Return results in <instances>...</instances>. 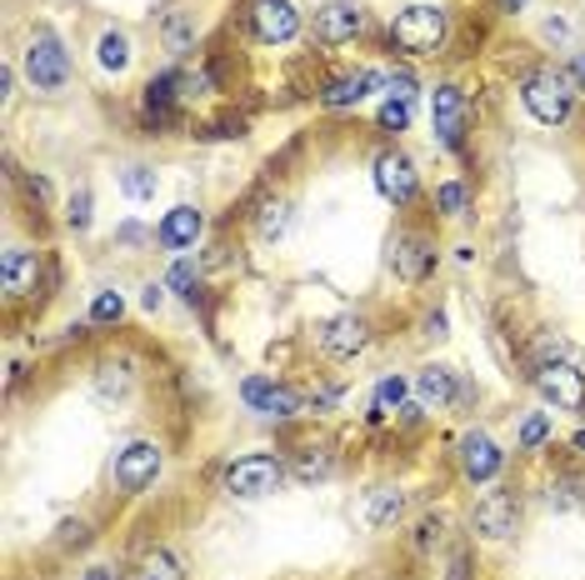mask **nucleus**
I'll list each match as a JSON object with an SVG mask.
<instances>
[{
    "label": "nucleus",
    "mask_w": 585,
    "mask_h": 580,
    "mask_svg": "<svg viewBox=\"0 0 585 580\" xmlns=\"http://www.w3.org/2000/svg\"><path fill=\"white\" fill-rule=\"evenodd\" d=\"M445 31H451V15L445 6H405L396 21H390V51L401 55H435L445 45Z\"/></svg>",
    "instance_id": "nucleus-2"
},
{
    "label": "nucleus",
    "mask_w": 585,
    "mask_h": 580,
    "mask_svg": "<svg viewBox=\"0 0 585 580\" xmlns=\"http://www.w3.org/2000/svg\"><path fill=\"white\" fill-rule=\"evenodd\" d=\"M431 540H441V520H421V540H415V546H431Z\"/></svg>",
    "instance_id": "nucleus-39"
},
{
    "label": "nucleus",
    "mask_w": 585,
    "mask_h": 580,
    "mask_svg": "<svg viewBox=\"0 0 585 580\" xmlns=\"http://www.w3.org/2000/svg\"><path fill=\"white\" fill-rule=\"evenodd\" d=\"M575 80L565 76L561 65H535V71H526L520 76V106L531 110L541 126H565L575 110Z\"/></svg>",
    "instance_id": "nucleus-1"
},
{
    "label": "nucleus",
    "mask_w": 585,
    "mask_h": 580,
    "mask_svg": "<svg viewBox=\"0 0 585 580\" xmlns=\"http://www.w3.org/2000/svg\"><path fill=\"white\" fill-rule=\"evenodd\" d=\"M0 90H6V100H11V90H15V71H11V65H0Z\"/></svg>",
    "instance_id": "nucleus-41"
},
{
    "label": "nucleus",
    "mask_w": 585,
    "mask_h": 580,
    "mask_svg": "<svg viewBox=\"0 0 585 580\" xmlns=\"http://www.w3.org/2000/svg\"><path fill=\"white\" fill-rule=\"evenodd\" d=\"M380 86H386V76H380V71H350V76H336L331 86L321 90V106H331V110L360 106V100H366L370 90H380Z\"/></svg>",
    "instance_id": "nucleus-19"
},
{
    "label": "nucleus",
    "mask_w": 585,
    "mask_h": 580,
    "mask_svg": "<svg viewBox=\"0 0 585 580\" xmlns=\"http://www.w3.org/2000/svg\"><path fill=\"white\" fill-rule=\"evenodd\" d=\"M425 335H445V315H441V311L425 315Z\"/></svg>",
    "instance_id": "nucleus-40"
},
{
    "label": "nucleus",
    "mask_w": 585,
    "mask_h": 580,
    "mask_svg": "<svg viewBox=\"0 0 585 580\" xmlns=\"http://www.w3.org/2000/svg\"><path fill=\"white\" fill-rule=\"evenodd\" d=\"M65 226L71 230H90V191L80 185V191H71V201H65Z\"/></svg>",
    "instance_id": "nucleus-34"
},
{
    "label": "nucleus",
    "mask_w": 585,
    "mask_h": 580,
    "mask_svg": "<svg viewBox=\"0 0 585 580\" xmlns=\"http://www.w3.org/2000/svg\"><path fill=\"white\" fill-rule=\"evenodd\" d=\"M0 290H6V301H25V296H35L41 290V256L25 246H11L6 256H0Z\"/></svg>",
    "instance_id": "nucleus-16"
},
{
    "label": "nucleus",
    "mask_w": 585,
    "mask_h": 580,
    "mask_svg": "<svg viewBox=\"0 0 585 580\" xmlns=\"http://www.w3.org/2000/svg\"><path fill=\"white\" fill-rule=\"evenodd\" d=\"M315 341H321V351L331 355V361H356V355L370 345V321L356 311L331 315V321L315 325Z\"/></svg>",
    "instance_id": "nucleus-9"
},
{
    "label": "nucleus",
    "mask_w": 585,
    "mask_h": 580,
    "mask_svg": "<svg viewBox=\"0 0 585 580\" xmlns=\"http://www.w3.org/2000/svg\"><path fill=\"white\" fill-rule=\"evenodd\" d=\"M500 11H526V0H500Z\"/></svg>",
    "instance_id": "nucleus-43"
},
{
    "label": "nucleus",
    "mask_w": 585,
    "mask_h": 580,
    "mask_svg": "<svg viewBox=\"0 0 585 580\" xmlns=\"http://www.w3.org/2000/svg\"><path fill=\"white\" fill-rule=\"evenodd\" d=\"M445 580H470V556L461 550V556L451 560V570H445Z\"/></svg>",
    "instance_id": "nucleus-36"
},
{
    "label": "nucleus",
    "mask_w": 585,
    "mask_h": 580,
    "mask_svg": "<svg viewBox=\"0 0 585 580\" xmlns=\"http://www.w3.org/2000/svg\"><path fill=\"white\" fill-rule=\"evenodd\" d=\"M551 505L555 511H585V475H561L551 485Z\"/></svg>",
    "instance_id": "nucleus-30"
},
{
    "label": "nucleus",
    "mask_w": 585,
    "mask_h": 580,
    "mask_svg": "<svg viewBox=\"0 0 585 580\" xmlns=\"http://www.w3.org/2000/svg\"><path fill=\"white\" fill-rule=\"evenodd\" d=\"M551 441V416L545 410H531V416L520 420V451H541Z\"/></svg>",
    "instance_id": "nucleus-32"
},
{
    "label": "nucleus",
    "mask_w": 585,
    "mask_h": 580,
    "mask_svg": "<svg viewBox=\"0 0 585 580\" xmlns=\"http://www.w3.org/2000/svg\"><path fill=\"white\" fill-rule=\"evenodd\" d=\"M120 191H126L130 201H155V191H161V175H155L151 165H126V171H120Z\"/></svg>",
    "instance_id": "nucleus-25"
},
{
    "label": "nucleus",
    "mask_w": 585,
    "mask_h": 580,
    "mask_svg": "<svg viewBox=\"0 0 585 580\" xmlns=\"http://www.w3.org/2000/svg\"><path fill=\"white\" fill-rule=\"evenodd\" d=\"M390 270H396V280H405V286H421L435 270V240L421 236V230H401V236L390 240Z\"/></svg>",
    "instance_id": "nucleus-12"
},
{
    "label": "nucleus",
    "mask_w": 585,
    "mask_h": 580,
    "mask_svg": "<svg viewBox=\"0 0 585 580\" xmlns=\"http://www.w3.org/2000/svg\"><path fill=\"white\" fill-rule=\"evenodd\" d=\"M411 116H415V100H405V96H386V106H380V130H390V136H401L405 126H411Z\"/></svg>",
    "instance_id": "nucleus-31"
},
{
    "label": "nucleus",
    "mask_w": 585,
    "mask_h": 580,
    "mask_svg": "<svg viewBox=\"0 0 585 580\" xmlns=\"http://www.w3.org/2000/svg\"><path fill=\"white\" fill-rule=\"evenodd\" d=\"M250 31L260 45H285L301 35V11L295 0H250Z\"/></svg>",
    "instance_id": "nucleus-11"
},
{
    "label": "nucleus",
    "mask_w": 585,
    "mask_h": 580,
    "mask_svg": "<svg viewBox=\"0 0 585 580\" xmlns=\"http://www.w3.org/2000/svg\"><path fill=\"white\" fill-rule=\"evenodd\" d=\"M96 61L106 65V71H116V76H120V71L130 65V41H126L120 31H106V35L96 41Z\"/></svg>",
    "instance_id": "nucleus-28"
},
{
    "label": "nucleus",
    "mask_w": 585,
    "mask_h": 580,
    "mask_svg": "<svg viewBox=\"0 0 585 580\" xmlns=\"http://www.w3.org/2000/svg\"><path fill=\"white\" fill-rule=\"evenodd\" d=\"M405 396H411L405 376H386L376 386V396H370V420H386V416H396V410H405Z\"/></svg>",
    "instance_id": "nucleus-23"
},
{
    "label": "nucleus",
    "mask_w": 585,
    "mask_h": 580,
    "mask_svg": "<svg viewBox=\"0 0 585 580\" xmlns=\"http://www.w3.org/2000/svg\"><path fill=\"white\" fill-rule=\"evenodd\" d=\"M181 71H165V76H155L151 86H145V100H141V116L151 130H165L175 120V110H181Z\"/></svg>",
    "instance_id": "nucleus-17"
},
{
    "label": "nucleus",
    "mask_w": 585,
    "mask_h": 580,
    "mask_svg": "<svg viewBox=\"0 0 585 580\" xmlns=\"http://www.w3.org/2000/svg\"><path fill=\"white\" fill-rule=\"evenodd\" d=\"M565 76L575 80V90H585V51H575V61H571V71Z\"/></svg>",
    "instance_id": "nucleus-38"
},
{
    "label": "nucleus",
    "mask_w": 585,
    "mask_h": 580,
    "mask_svg": "<svg viewBox=\"0 0 585 580\" xmlns=\"http://www.w3.org/2000/svg\"><path fill=\"white\" fill-rule=\"evenodd\" d=\"M285 485V461L271 451H250V455H236L220 475V491L230 501H260V495H275Z\"/></svg>",
    "instance_id": "nucleus-3"
},
{
    "label": "nucleus",
    "mask_w": 585,
    "mask_h": 580,
    "mask_svg": "<svg viewBox=\"0 0 585 580\" xmlns=\"http://www.w3.org/2000/svg\"><path fill=\"white\" fill-rule=\"evenodd\" d=\"M401 516H405V491L401 485H376V491L366 495V526L370 530H390Z\"/></svg>",
    "instance_id": "nucleus-22"
},
{
    "label": "nucleus",
    "mask_w": 585,
    "mask_h": 580,
    "mask_svg": "<svg viewBox=\"0 0 585 580\" xmlns=\"http://www.w3.org/2000/svg\"><path fill=\"white\" fill-rule=\"evenodd\" d=\"M500 465H506V455H500V445L490 441L486 430H466L461 436V475L470 485H490L500 475Z\"/></svg>",
    "instance_id": "nucleus-15"
},
{
    "label": "nucleus",
    "mask_w": 585,
    "mask_h": 580,
    "mask_svg": "<svg viewBox=\"0 0 585 580\" xmlns=\"http://www.w3.org/2000/svg\"><path fill=\"white\" fill-rule=\"evenodd\" d=\"M571 445H575V451L585 455V430H575V441H571Z\"/></svg>",
    "instance_id": "nucleus-44"
},
{
    "label": "nucleus",
    "mask_w": 585,
    "mask_h": 580,
    "mask_svg": "<svg viewBox=\"0 0 585 580\" xmlns=\"http://www.w3.org/2000/svg\"><path fill=\"white\" fill-rule=\"evenodd\" d=\"M71 51L61 45V35L55 31H35L31 45H25V80H31V90H41V96H61L65 86H71Z\"/></svg>",
    "instance_id": "nucleus-4"
},
{
    "label": "nucleus",
    "mask_w": 585,
    "mask_h": 580,
    "mask_svg": "<svg viewBox=\"0 0 585 580\" xmlns=\"http://www.w3.org/2000/svg\"><path fill=\"white\" fill-rule=\"evenodd\" d=\"M435 211L445 215V221H461V215L470 211V191L461 181H445V185H435Z\"/></svg>",
    "instance_id": "nucleus-29"
},
{
    "label": "nucleus",
    "mask_w": 585,
    "mask_h": 580,
    "mask_svg": "<svg viewBox=\"0 0 585 580\" xmlns=\"http://www.w3.org/2000/svg\"><path fill=\"white\" fill-rule=\"evenodd\" d=\"M161 301H165V280H161V286H145V296H141L145 311H161Z\"/></svg>",
    "instance_id": "nucleus-37"
},
{
    "label": "nucleus",
    "mask_w": 585,
    "mask_h": 580,
    "mask_svg": "<svg viewBox=\"0 0 585 580\" xmlns=\"http://www.w3.org/2000/svg\"><path fill=\"white\" fill-rule=\"evenodd\" d=\"M240 400H246L256 416H266V420L301 416V396H295L291 386H281V380H271V376H246V380H240Z\"/></svg>",
    "instance_id": "nucleus-13"
},
{
    "label": "nucleus",
    "mask_w": 585,
    "mask_h": 580,
    "mask_svg": "<svg viewBox=\"0 0 585 580\" xmlns=\"http://www.w3.org/2000/svg\"><path fill=\"white\" fill-rule=\"evenodd\" d=\"M470 526L480 540H510L520 530V501L510 491H486L470 511Z\"/></svg>",
    "instance_id": "nucleus-10"
},
{
    "label": "nucleus",
    "mask_w": 585,
    "mask_h": 580,
    "mask_svg": "<svg viewBox=\"0 0 585 580\" xmlns=\"http://www.w3.org/2000/svg\"><path fill=\"white\" fill-rule=\"evenodd\" d=\"M155 35H161L165 55H185L195 45V15L185 6H161L155 11Z\"/></svg>",
    "instance_id": "nucleus-20"
},
{
    "label": "nucleus",
    "mask_w": 585,
    "mask_h": 580,
    "mask_svg": "<svg viewBox=\"0 0 585 580\" xmlns=\"http://www.w3.org/2000/svg\"><path fill=\"white\" fill-rule=\"evenodd\" d=\"M376 191L386 195L390 205H411L415 191H421V171L405 151H380L376 155Z\"/></svg>",
    "instance_id": "nucleus-14"
},
{
    "label": "nucleus",
    "mask_w": 585,
    "mask_h": 580,
    "mask_svg": "<svg viewBox=\"0 0 585 580\" xmlns=\"http://www.w3.org/2000/svg\"><path fill=\"white\" fill-rule=\"evenodd\" d=\"M195 280H201V276H195V266H191V260H175V266H171V276H165V290H175V296L195 301Z\"/></svg>",
    "instance_id": "nucleus-35"
},
{
    "label": "nucleus",
    "mask_w": 585,
    "mask_h": 580,
    "mask_svg": "<svg viewBox=\"0 0 585 580\" xmlns=\"http://www.w3.org/2000/svg\"><path fill=\"white\" fill-rule=\"evenodd\" d=\"M96 396L106 400V406H110V400H126L130 396V366H126V361H120V366H116V361H106V366H100Z\"/></svg>",
    "instance_id": "nucleus-26"
},
{
    "label": "nucleus",
    "mask_w": 585,
    "mask_h": 580,
    "mask_svg": "<svg viewBox=\"0 0 585 580\" xmlns=\"http://www.w3.org/2000/svg\"><path fill=\"white\" fill-rule=\"evenodd\" d=\"M415 400H421L425 410H445L461 400V386H455V370L451 366H421V376H415Z\"/></svg>",
    "instance_id": "nucleus-21"
},
{
    "label": "nucleus",
    "mask_w": 585,
    "mask_h": 580,
    "mask_svg": "<svg viewBox=\"0 0 585 580\" xmlns=\"http://www.w3.org/2000/svg\"><path fill=\"white\" fill-rule=\"evenodd\" d=\"M136 580H185V566H181V556H175V550L155 546V550H145Z\"/></svg>",
    "instance_id": "nucleus-24"
},
{
    "label": "nucleus",
    "mask_w": 585,
    "mask_h": 580,
    "mask_svg": "<svg viewBox=\"0 0 585 580\" xmlns=\"http://www.w3.org/2000/svg\"><path fill=\"white\" fill-rule=\"evenodd\" d=\"M370 25V15L360 11L356 0H325L321 11H315V21H311V41H321V45H350L360 31Z\"/></svg>",
    "instance_id": "nucleus-8"
},
{
    "label": "nucleus",
    "mask_w": 585,
    "mask_h": 580,
    "mask_svg": "<svg viewBox=\"0 0 585 580\" xmlns=\"http://www.w3.org/2000/svg\"><path fill=\"white\" fill-rule=\"evenodd\" d=\"M201 230H206V215L195 211V205H171L165 221L155 226V246L161 250H191L195 240H201Z\"/></svg>",
    "instance_id": "nucleus-18"
},
{
    "label": "nucleus",
    "mask_w": 585,
    "mask_h": 580,
    "mask_svg": "<svg viewBox=\"0 0 585 580\" xmlns=\"http://www.w3.org/2000/svg\"><path fill=\"white\" fill-rule=\"evenodd\" d=\"M285 230H291V201H271L266 211H260V221H256V236L271 246V240H281Z\"/></svg>",
    "instance_id": "nucleus-27"
},
{
    "label": "nucleus",
    "mask_w": 585,
    "mask_h": 580,
    "mask_svg": "<svg viewBox=\"0 0 585 580\" xmlns=\"http://www.w3.org/2000/svg\"><path fill=\"white\" fill-rule=\"evenodd\" d=\"M466 116H470V106H466V96H461V86L441 80V86L431 90V126L445 151H461V146H466Z\"/></svg>",
    "instance_id": "nucleus-7"
},
{
    "label": "nucleus",
    "mask_w": 585,
    "mask_h": 580,
    "mask_svg": "<svg viewBox=\"0 0 585 580\" xmlns=\"http://www.w3.org/2000/svg\"><path fill=\"white\" fill-rule=\"evenodd\" d=\"M531 386L541 390L545 406H555V410H575V416L585 410V370L575 366V361H545V366H535Z\"/></svg>",
    "instance_id": "nucleus-6"
},
{
    "label": "nucleus",
    "mask_w": 585,
    "mask_h": 580,
    "mask_svg": "<svg viewBox=\"0 0 585 580\" xmlns=\"http://www.w3.org/2000/svg\"><path fill=\"white\" fill-rule=\"evenodd\" d=\"M120 315H126V296L120 290H100L96 301H90V321L96 325H116Z\"/></svg>",
    "instance_id": "nucleus-33"
},
{
    "label": "nucleus",
    "mask_w": 585,
    "mask_h": 580,
    "mask_svg": "<svg viewBox=\"0 0 585 580\" xmlns=\"http://www.w3.org/2000/svg\"><path fill=\"white\" fill-rule=\"evenodd\" d=\"M161 471H165V451L155 441H130L110 461V481H116L120 495H145Z\"/></svg>",
    "instance_id": "nucleus-5"
},
{
    "label": "nucleus",
    "mask_w": 585,
    "mask_h": 580,
    "mask_svg": "<svg viewBox=\"0 0 585 580\" xmlns=\"http://www.w3.org/2000/svg\"><path fill=\"white\" fill-rule=\"evenodd\" d=\"M86 580H116V570H110V566H90Z\"/></svg>",
    "instance_id": "nucleus-42"
}]
</instances>
